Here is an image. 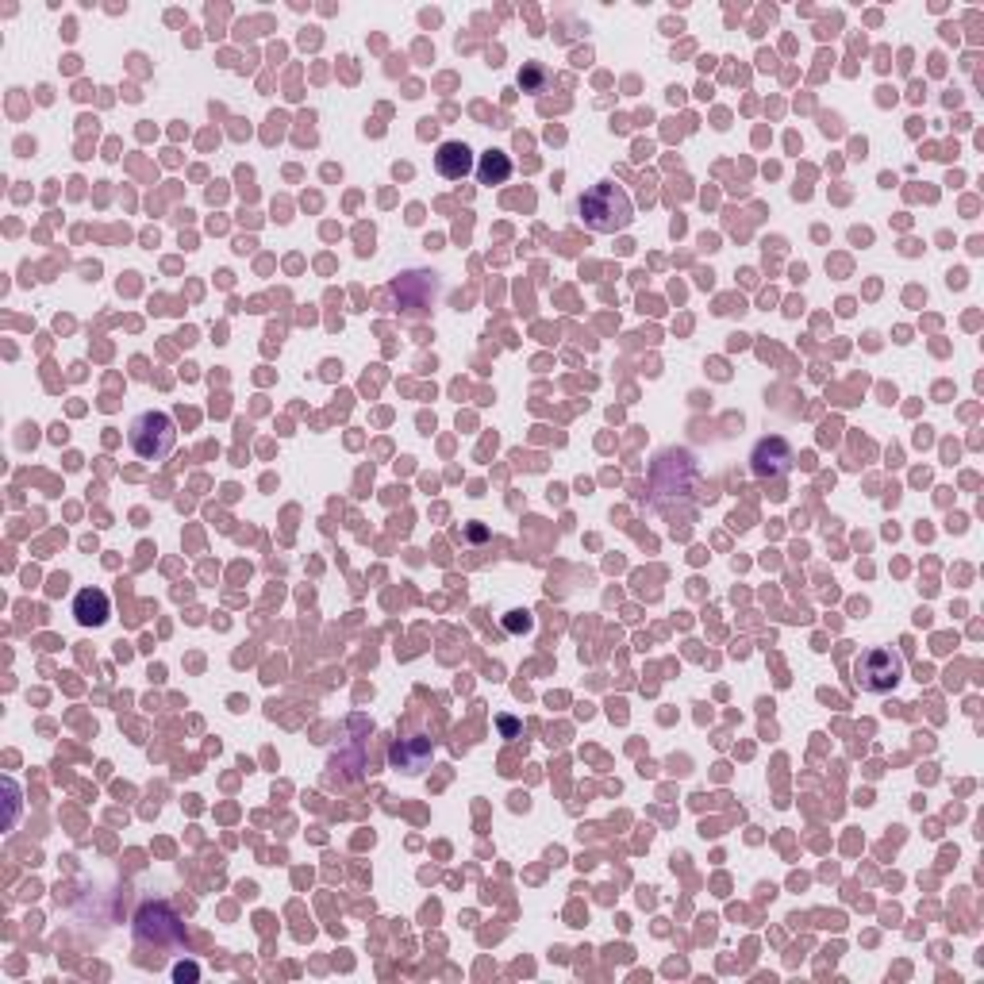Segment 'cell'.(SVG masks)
Segmentation results:
<instances>
[{
    "label": "cell",
    "mask_w": 984,
    "mask_h": 984,
    "mask_svg": "<svg viewBox=\"0 0 984 984\" xmlns=\"http://www.w3.org/2000/svg\"><path fill=\"white\" fill-rule=\"evenodd\" d=\"M854 681H858L861 692L885 696V692H892L904 681V658L896 650H888V646H873L854 665Z\"/></svg>",
    "instance_id": "3957f363"
},
{
    "label": "cell",
    "mask_w": 984,
    "mask_h": 984,
    "mask_svg": "<svg viewBox=\"0 0 984 984\" xmlns=\"http://www.w3.org/2000/svg\"><path fill=\"white\" fill-rule=\"evenodd\" d=\"M512 177V158L504 150H485L477 162V181L481 185H504Z\"/></svg>",
    "instance_id": "52a82bcc"
},
{
    "label": "cell",
    "mask_w": 984,
    "mask_h": 984,
    "mask_svg": "<svg viewBox=\"0 0 984 984\" xmlns=\"http://www.w3.org/2000/svg\"><path fill=\"white\" fill-rule=\"evenodd\" d=\"M504 627H508V631H516V635H519V631H531V615H527V612H512V619H504Z\"/></svg>",
    "instance_id": "ba28073f"
},
{
    "label": "cell",
    "mask_w": 984,
    "mask_h": 984,
    "mask_svg": "<svg viewBox=\"0 0 984 984\" xmlns=\"http://www.w3.org/2000/svg\"><path fill=\"white\" fill-rule=\"evenodd\" d=\"M577 212H581L585 227H589V231H600V235H619V231H627L631 220H635L631 197H627L615 181H596L589 193H581Z\"/></svg>",
    "instance_id": "6da1fadb"
},
{
    "label": "cell",
    "mask_w": 984,
    "mask_h": 984,
    "mask_svg": "<svg viewBox=\"0 0 984 984\" xmlns=\"http://www.w3.org/2000/svg\"><path fill=\"white\" fill-rule=\"evenodd\" d=\"M112 615V600L104 589H81L74 596V619L81 627H100Z\"/></svg>",
    "instance_id": "5b68a950"
},
{
    "label": "cell",
    "mask_w": 984,
    "mask_h": 984,
    "mask_svg": "<svg viewBox=\"0 0 984 984\" xmlns=\"http://www.w3.org/2000/svg\"><path fill=\"white\" fill-rule=\"evenodd\" d=\"M127 443L143 462H162L177 446V423H173L170 412H143V416L131 419Z\"/></svg>",
    "instance_id": "7a4b0ae2"
},
{
    "label": "cell",
    "mask_w": 984,
    "mask_h": 984,
    "mask_svg": "<svg viewBox=\"0 0 984 984\" xmlns=\"http://www.w3.org/2000/svg\"><path fill=\"white\" fill-rule=\"evenodd\" d=\"M435 170L443 173L446 181H462L473 170V150L466 143H443L435 150Z\"/></svg>",
    "instance_id": "8992f818"
},
{
    "label": "cell",
    "mask_w": 984,
    "mask_h": 984,
    "mask_svg": "<svg viewBox=\"0 0 984 984\" xmlns=\"http://www.w3.org/2000/svg\"><path fill=\"white\" fill-rule=\"evenodd\" d=\"M519 81H523L527 89H539V85H542V70H539V66H531V70L519 77Z\"/></svg>",
    "instance_id": "9c48e42d"
},
{
    "label": "cell",
    "mask_w": 984,
    "mask_h": 984,
    "mask_svg": "<svg viewBox=\"0 0 984 984\" xmlns=\"http://www.w3.org/2000/svg\"><path fill=\"white\" fill-rule=\"evenodd\" d=\"M754 477H785V473H792V466H796V454H792V446L785 443V439H762V443L754 446Z\"/></svg>",
    "instance_id": "277c9868"
}]
</instances>
